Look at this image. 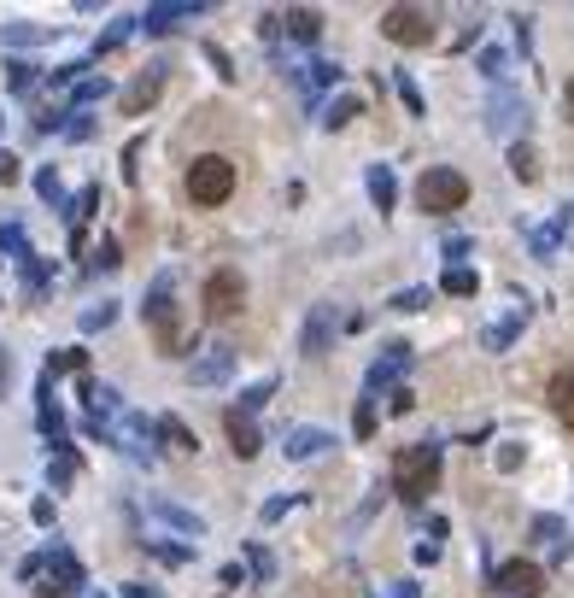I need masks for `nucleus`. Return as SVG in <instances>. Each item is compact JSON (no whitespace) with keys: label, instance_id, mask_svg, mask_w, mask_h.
Segmentation results:
<instances>
[{"label":"nucleus","instance_id":"1","mask_svg":"<svg viewBox=\"0 0 574 598\" xmlns=\"http://www.w3.org/2000/svg\"><path fill=\"white\" fill-rule=\"evenodd\" d=\"M434 487H440V446H405V452L393 458V493L405 498V505H422Z\"/></svg>","mask_w":574,"mask_h":598},{"label":"nucleus","instance_id":"2","mask_svg":"<svg viewBox=\"0 0 574 598\" xmlns=\"http://www.w3.org/2000/svg\"><path fill=\"white\" fill-rule=\"evenodd\" d=\"M416 206H422V211H434V217H445V211H464V206H469V177H464V170H452V165L422 170V182H416Z\"/></svg>","mask_w":574,"mask_h":598},{"label":"nucleus","instance_id":"3","mask_svg":"<svg viewBox=\"0 0 574 598\" xmlns=\"http://www.w3.org/2000/svg\"><path fill=\"white\" fill-rule=\"evenodd\" d=\"M229 194H234V159L199 153L188 165V199H194V206H223Z\"/></svg>","mask_w":574,"mask_h":598},{"label":"nucleus","instance_id":"4","mask_svg":"<svg viewBox=\"0 0 574 598\" xmlns=\"http://www.w3.org/2000/svg\"><path fill=\"white\" fill-rule=\"evenodd\" d=\"M177 276H158L153 282V294H147V323H153V334H158V346L165 352H182V305H177Z\"/></svg>","mask_w":574,"mask_h":598},{"label":"nucleus","instance_id":"5","mask_svg":"<svg viewBox=\"0 0 574 598\" xmlns=\"http://www.w3.org/2000/svg\"><path fill=\"white\" fill-rule=\"evenodd\" d=\"M381 35L398 47H428L434 42V12L428 6H387L381 12Z\"/></svg>","mask_w":574,"mask_h":598},{"label":"nucleus","instance_id":"6","mask_svg":"<svg viewBox=\"0 0 574 598\" xmlns=\"http://www.w3.org/2000/svg\"><path fill=\"white\" fill-rule=\"evenodd\" d=\"M206 317H217V323H229L234 311L246 305V282H241V270H211L206 276Z\"/></svg>","mask_w":574,"mask_h":598},{"label":"nucleus","instance_id":"7","mask_svg":"<svg viewBox=\"0 0 574 598\" xmlns=\"http://www.w3.org/2000/svg\"><path fill=\"white\" fill-rule=\"evenodd\" d=\"M42 598H65V593H82V569H77V557L65 552V545H53L47 552V581L35 587Z\"/></svg>","mask_w":574,"mask_h":598},{"label":"nucleus","instance_id":"8","mask_svg":"<svg viewBox=\"0 0 574 598\" xmlns=\"http://www.w3.org/2000/svg\"><path fill=\"white\" fill-rule=\"evenodd\" d=\"M540 587H545V575H540V564H504L498 569V593H510V598H540Z\"/></svg>","mask_w":574,"mask_h":598},{"label":"nucleus","instance_id":"9","mask_svg":"<svg viewBox=\"0 0 574 598\" xmlns=\"http://www.w3.org/2000/svg\"><path fill=\"white\" fill-rule=\"evenodd\" d=\"M334 329H340V311H334V305H317V311H311V323H305V341H299V346H305V358H322V352H329Z\"/></svg>","mask_w":574,"mask_h":598},{"label":"nucleus","instance_id":"10","mask_svg":"<svg viewBox=\"0 0 574 598\" xmlns=\"http://www.w3.org/2000/svg\"><path fill=\"white\" fill-rule=\"evenodd\" d=\"M270 30H287V35H299V42H317V35H322V12H317V6L276 12V18H270Z\"/></svg>","mask_w":574,"mask_h":598},{"label":"nucleus","instance_id":"11","mask_svg":"<svg viewBox=\"0 0 574 598\" xmlns=\"http://www.w3.org/2000/svg\"><path fill=\"white\" fill-rule=\"evenodd\" d=\"M223 429H229V446H234V458H258V422L246 417V410H223Z\"/></svg>","mask_w":574,"mask_h":598},{"label":"nucleus","instance_id":"12","mask_svg":"<svg viewBox=\"0 0 574 598\" xmlns=\"http://www.w3.org/2000/svg\"><path fill=\"white\" fill-rule=\"evenodd\" d=\"M158 89H165V71H158V65H153V71H141V77L123 89V111H129V118H141V111L158 100Z\"/></svg>","mask_w":574,"mask_h":598},{"label":"nucleus","instance_id":"13","mask_svg":"<svg viewBox=\"0 0 574 598\" xmlns=\"http://www.w3.org/2000/svg\"><path fill=\"white\" fill-rule=\"evenodd\" d=\"M545 405L557 410V422L574 434V370H557L551 381H545Z\"/></svg>","mask_w":574,"mask_h":598},{"label":"nucleus","instance_id":"14","mask_svg":"<svg viewBox=\"0 0 574 598\" xmlns=\"http://www.w3.org/2000/svg\"><path fill=\"white\" fill-rule=\"evenodd\" d=\"M486 123H493L498 135H516L521 123H528V100H516V94H498V100H493V118H486Z\"/></svg>","mask_w":574,"mask_h":598},{"label":"nucleus","instance_id":"15","mask_svg":"<svg viewBox=\"0 0 574 598\" xmlns=\"http://www.w3.org/2000/svg\"><path fill=\"white\" fill-rule=\"evenodd\" d=\"M405 364H410V346H387V358H376V364H369V393H381Z\"/></svg>","mask_w":574,"mask_h":598},{"label":"nucleus","instance_id":"16","mask_svg":"<svg viewBox=\"0 0 574 598\" xmlns=\"http://www.w3.org/2000/svg\"><path fill=\"white\" fill-rule=\"evenodd\" d=\"M322 446H334V434H322V429H287V446H282V452H287V458H317Z\"/></svg>","mask_w":574,"mask_h":598},{"label":"nucleus","instance_id":"17","mask_svg":"<svg viewBox=\"0 0 574 598\" xmlns=\"http://www.w3.org/2000/svg\"><path fill=\"white\" fill-rule=\"evenodd\" d=\"M229 370H234V352H229V346H211V352L194 364V381H223Z\"/></svg>","mask_w":574,"mask_h":598},{"label":"nucleus","instance_id":"18","mask_svg":"<svg viewBox=\"0 0 574 598\" xmlns=\"http://www.w3.org/2000/svg\"><path fill=\"white\" fill-rule=\"evenodd\" d=\"M369 199H376L381 211H393V199H398V182H393V170H387V165H369Z\"/></svg>","mask_w":574,"mask_h":598},{"label":"nucleus","instance_id":"19","mask_svg":"<svg viewBox=\"0 0 574 598\" xmlns=\"http://www.w3.org/2000/svg\"><path fill=\"white\" fill-rule=\"evenodd\" d=\"M158 434L170 440V452H199V440L188 434V422H177V417H158Z\"/></svg>","mask_w":574,"mask_h":598},{"label":"nucleus","instance_id":"20","mask_svg":"<svg viewBox=\"0 0 574 598\" xmlns=\"http://www.w3.org/2000/svg\"><path fill=\"white\" fill-rule=\"evenodd\" d=\"M510 170H516V182H540V159H533V147H528V141L510 147Z\"/></svg>","mask_w":574,"mask_h":598},{"label":"nucleus","instance_id":"21","mask_svg":"<svg viewBox=\"0 0 574 598\" xmlns=\"http://www.w3.org/2000/svg\"><path fill=\"white\" fill-rule=\"evenodd\" d=\"M521 323H528V305H516L504 323H498V329H486V346H493V352H504V346H510V334H516Z\"/></svg>","mask_w":574,"mask_h":598},{"label":"nucleus","instance_id":"22","mask_svg":"<svg viewBox=\"0 0 574 598\" xmlns=\"http://www.w3.org/2000/svg\"><path fill=\"white\" fill-rule=\"evenodd\" d=\"M153 510H158V516H165V522H177L182 534H194V540H199V534H206V522H199V516H188V510H177V505H165V498H153Z\"/></svg>","mask_w":574,"mask_h":598},{"label":"nucleus","instance_id":"23","mask_svg":"<svg viewBox=\"0 0 574 598\" xmlns=\"http://www.w3.org/2000/svg\"><path fill=\"white\" fill-rule=\"evenodd\" d=\"M194 12L199 6H153V12H147V30H170L177 18H194Z\"/></svg>","mask_w":574,"mask_h":598},{"label":"nucleus","instance_id":"24","mask_svg":"<svg viewBox=\"0 0 574 598\" xmlns=\"http://www.w3.org/2000/svg\"><path fill=\"white\" fill-rule=\"evenodd\" d=\"M358 111H364V106L346 94V100H334V106H329V118H322V123H329V130H340V123H352V118H358Z\"/></svg>","mask_w":574,"mask_h":598},{"label":"nucleus","instance_id":"25","mask_svg":"<svg viewBox=\"0 0 574 598\" xmlns=\"http://www.w3.org/2000/svg\"><path fill=\"white\" fill-rule=\"evenodd\" d=\"M445 294L469 299V294H475V270H445Z\"/></svg>","mask_w":574,"mask_h":598},{"label":"nucleus","instance_id":"26","mask_svg":"<svg viewBox=\"0 0 574 598\" xmlns=\"http://www.w3.org/2000/svg\"><path fill=\"white\" fill-rule=\"evenodd\" d=\"M65 370H82V352H53V358H47V381L65 376Z\"/></svg>","mask_w":574,"mask_h":598},{"label":"nucleus","instance_id":"27","mask_svg":"<svg viewBox=\"0 0 574 598\" xmlns=\"http://www.w3.org/2000/svg\"><path fill=\"white\" fill-rule=\"evenodd\" d=\"M422 305H428V288H405L393 299V311H422Z\"/></svg>","mask_w":574,"mask_h":598},{"label":"nucleus","instance_id":"28","mask_svg":"<svg viewBox=\"0 0 574 598\" xmlns=\"http://www.w3.org/2000/svg\"><path fill=\"white\" fill-rule=\"evenodd\" d=\"M533 534L551 540V545H563V522H557V516H540V522H533Z\"/></svg>","mask_w":574,"mask_h":598},{"label":"nucleus","instance_id":"29","mask_svg":"<svg viewBox=\"0 0 574 598\" xmlns=\"http://www.w3.org/2000/svg\"><path fill=\"white\" fill-rule=\"evenodd\" d=\"M0 35H6V42H42V30H35V24H6Z\"/></svg>","mask_w":574,"mask_h":598},{"label":"nucleus","instance_id":"30","mask_svg":"<svg viewBox=\"0 0 574 598\" xmlns=\"http://www.w3.org/2000/svg\"><path fill=\"white\" fill-rule=\"evenodd\" d=\"M504 65H510V59L498 53V47H486V53H481V71H486V77H504Z\"/></svg>","mask_w":574,"mask_h":598},{"label":"nucleus","instance_id":"31","mask_svg":"<svg viewBox=\"0 0 574 598\" xmlns=\"http://www.w3.org/2000/svg\"><path fill=\"white\" fill-rule=\"evenodd\" d=\"M111 317H118V311H111V305H94V311H82V329H106Z\"/></svg>","mask_w":574,"mask_h":598},{"label":"nucleus","instance_id":"32","mask_svg":"<svg viewBox=\"0 0 574 598\" xmlns=\"http://www.w3.org/2000/svg\"><path fill=\"white\" fill-rule=\"evenodd\" d=\"M270 388H276V376H264L258 388H246V399H241V405H264V399H270Z\"/></svg>","mask_w":574,"mask_h":598},{"label":"nucleus","instance_id":"33","mask_svg":"<svg viewBox=\"0 0 574 598\" xmlns=\"http://www.w3.org/2000/svg\"><path fill=\"white\" fill-rule=\"evenodd\" d=\"M71 476H77V458L59 452V458H53V481H71Z\"/></svg>","mask_w":574,"mask_h":598},{"label":"nucleus","instance_id":"34","mask_svg":"<svg viewBox=\"0 0 574 598\" xmlns=\"http://www.w3.org/2000/svg\"><path fill=\"white\" fill-rule=\"evenodd\" d=\"M398 94H405V106L422 118V94H416V82H410V77H398Z\"/></svg>","mask_w":574,"mask_h":598},{"label":"nucleus","instance_id":"35","mask_svg":"<svg viewBox=\"0 0 574 598\" xmlns=\"http://www.w3.org/2000/svg\"><path fill=\"white\" fill-rule=\"evenodd\" d=\"M358 434H376V405H369V399L358 405Z\"/></svg>","mask_w":574,"mask_h":598},{"label":"nucleus","instance_id":"36","mask_svg":"<svg viewBox=\"0 0 574 598\" xmlns=\"http://www.w3.org/2000/svg\"><path fill=\"white\" fill-rule=\"evenodd\" d=\"M123 598H158L153 587H141V581H129V587H123Z\"/></svg>","mask_w":574,"mask_h":598},{"label":"nucleus","instance_id":"37","mask_svg":"<svg viewBox=\"0 0 574 598\" xmlns=\"http://www.w3.org/2000/svg\"><path fill=\"white\" fill-rule=\"evenodd\" d=\"M0 182H18V159H0Z\"/></svg>","mask_w":574,"mask_h":598},{"label":"nucleus","instance_id":"38","mask_svg":"<svg viewBox=\"0 0 574 598\" xmlns=\"http://www.w3.org/2000/svg\"><path fill=\"white\" fill-rule=\"evenodd\" d=\"M12 381V352H0V388Z\"/></svg>","mask_w":574,"mask_h":598},{"label":"nucleus","instance_id":"39","mask_svg":"<svg viewBox=\"0 0 574 598\" xmlns=\"http://www.w3.org/2000/svg\"><path fill=\"white\" fill-rule=\"evenodd\" d=\"M563 111H569V123H574V82L563 89Z\"/></svg>","mask_w":574,"mask_h":598}]
</instances>
